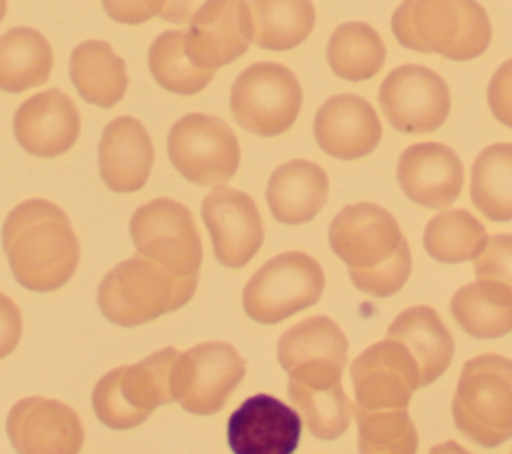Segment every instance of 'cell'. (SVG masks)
Returning a JSON list of instances; mask_svg holds the SVG:
<instances>
[{"label": "cell", "mask_w": 512, "mask_h": 454, "mask_svg": "<svg viewBox=\"0 0 512 454\" xmlns=\"http://www.w3.org/2000/svg\"><path fill=\"white\" fill-rule=\"evenodd\" d=\"M252 42L266 50H290L302 44L316 20L310 0H246Z\"/></svg>", "instance_id": "83f0119b"}, {"label": "cell", "mask_w": 512, "mask_h": 454, "mask_svg": "<svg viewBox=\"0 0 512 454\" xmlns=\"http://www.w3.org/2000/svg\"><path fill=\"white\" fill-rule=\"evenodd\" d=\"M474 272L478 280H492L512 290V234L488 236L474 256Z\"/></svg>", "instance_id": "e575fe53"}, {"label": "cell", "mask_w": 512, "mask_h": 454, "mask_svg": "<svg viewBox=\"0 0 512 454\" xmlns=\"http://www.w3.org/2000/svg\"><path fill=\"white\" fill-rule=\"evenodd\" d=\"M324 290V272L306 252H282L264 262L242 292L244 312L260 324H276L312 304Z\"/></svg>", "instance_id": "52a82bcc"}, {"label": "cell", "mask_w": 512, "mask_h": 454, "mask_svg": "<svg viewBox=\"0 0 512 454\" xmlns=\"http://www.w3.org/2000/svg\"><path fill=\"white\" fill-rule=\"evenodd\" d=\"M148 68L152 78L164 90L182 96H192L204 90L214 76V70L200 68L188 58L182 30H166L152 42L148 50Z\"/></svg>", "instance_id": "d6a6232c"}, {"label": "cell", "mask_w": 512, "mask_h": 454, "mask_svg": "<svg viewBox=\"0 0 512 454\" xmlns=\"http://www.w3.org/2000/svg\"><path fill=\"white\" fill-rule=\"evenodd\" d=\"M164 0H102L106 14L120 24H142L160 14Z\"/></svg>", "instance_id": "8d00e7d4"}, {"label": "cell", "mask_w": 512, "mask_h": 454, "mask_svg": "<svg viewBox=\"0 0 512 454\" xmlns=\"http://www.w3.org/2000/svg\"><path fill=\"white\" fill-rule=\"evenodd\" d=\"M326 58L336 76L360 82L372 78L382 68L386 48L380 34L370 24L344 22L332 32Z\"/></svg>", "instance_id": "f546056e"}, {"label": "cell", "mask_w": 512, "mask_h": 454, "mask_svg": "<svg viewBox=\"0 0 512 454\" xmlns=\"http://www.w3.org/2000/svg\"><path fill=\"white\" fill-rule=\"evenodd\" d=\"M358 450L364 454H412L418 448L416 428L406 408L354 406Z\"/></svg>", "instance_id": "836d02e7"}, {"label": "cell", "mask_w": 512, "mask_h": 454, "mask_svg": "<svg viewBox=\"0 0 512 454\" xmlns=\"http://www.w3.org/2000/svg\"><path fill=\"white\" fill-rule=\"evenodd\" d=\"M390 26L404 48L458 62L480 56L492 38L488 14L476 0H404Z\"/></svg>", "instance_id": "3957f363"}, {"label": "cell", "mask_w": 512, "mask_h": 454, "mask_svg": "<svg viewBox=\"0 0 512 454\" xmlns=\"http://www.w3.org/2000/svg\"><path fill=\"white\" fill-rule=\"evenodd\" d=\"M130 236L138 254L154 260L176 276L198 274L202 242L192 212L172 200L154 198L134 210Z\"/></svg>", "instance_id": "30bf717a"}, {"label": "cell", "mask_w": 512, "mask_h": 454, "mask_svg": "<svg viewBox=\"0 0 512 454\" xmlns=\"http://www.w3.org/2000/svg\"><path fill=\"white\" fill-rule=\"evenodd\" d=\"M4 14H6V0H0V22H2Z\"/></svg>", "instance_id": "ab89813d"}, {"label": "cell", "mask_w": 512, "mask_h": 454, "mask_svg": "<svg viewBox=\"0 0 512 454\" xmlns=\"http://www.w3.org/2000/svg\"><path fill=\"white\" fill-rule=\"evenodd\" d=\"M378 102L392 128L408 134H428L448 118L450 90L430 68L406 64L384 78Z\"/></svg>", "instance_id": "7c38bea8"}, {"label": "cell", "mask_w": 512, "mask_h": 454, "mask_svg": "<svg viewBox=\"0 0 512 454\" xmlns=\"http://www.w3.org/2000/svg\"><path fill=\"white\" fill-rule=\"evenodd\" d=\"M2 248L18 284L52 292L76 272L80 242L66 212L44 198L16 204L2 226Z\"/></svg>", "instance_id": "7a4b0ae2"}, {"label": "cell", "mask_w": 512, "mask_h": 454, "mask_svg": "<svg viewBox=\"0 0 512 454\" xmlns=\"http://www.w3.org/2000/svg\"><path fill=\"white\" fill-rule=\"evenodd\" d=\"M350 378L356 406L362 408H406L422 386L412 354L388 336L354 358Z\"/></svg>", "instance_id": "4fadbf2b"}, {"label": "cell", "mask_w": 512, "mask_h": 454, "mask_svg": "<svg viewBox=\"0 0 512 454\" xmlns=\"http://www.w3.org/2000/svg\"><path fill=\"white\" fill-rule=\"evenodd\" d=\"M328 240L360 292L388 298L406 284L412 254L396 218L386 208L372 202L344 206L330 224Z\"/></svg>", "instance_id": "6da1fadb"}, {"label": "cell", "mask_w": 512, "mask_h": 454, "mask_svg": "<svg viewBox=\"0 0 512 454\" xmlns=\"http://www.w3.org/2000/svg\"><path fill=\"white\" fill-rule=\"evenodd\" d=\"M486 230L468 210H446L432 216L424 228V250L438 262L472 260L486 242Z\"/></svg>", "instance_id": "1f68e13d"}, {"label": "cell", "mask_w": 512, "mask_h": 454, "mask_svg": "<svg viewBox=\"0 0 512 454\" xmlns=\"http://www.w3.org/2000/svg\"><path fill=\"white\" fill-rule=\"evenodd\" d=\"M388 338L398 340L416 360L420 384L428 386L446 372L454 356V340L430 306H410L388 326Z\"/></svg>", "instance_id": "cb8c5ba5"}, {"label": "cell", "mask_w": 512, "mask_h": 454, "mask_svg": "<svg viewBox=\"0 0 512 454\" xmlns=\"http://www.w3.org/2000/svg\"><path fill=\"white\" fill-rule=\"evenodd\" d=\"M470 200L492 222L512 220V144H490L476 156Z\"/></svg>", "instance_id": "f1b7e54d"}, {"label": "cell", "mask_w": 512, "mask_h": 454, "mask_svg": "<svg viewBox=\"0 0 512 454\" xmlns=\"http://www.w3.org/2000/svg\"><path fill=\"white\" fill-rule=\"evenodd\" d=\"M486 98L494 118L512 128V58L492 74Z\"/></svg>", "instance_id": "d590c367"}, {"label": "cell", "mask_w": 512, "mask_h": 454, "mask_svg": "<svg viewBox=\"0 0 512 454\" xmlns=\"http://www.w3.org/2000/svg\"><path fill=\"white\" fill-rule=\"evenodd\" d=\"M458 326L474 338H500L512 332V290L492 280L466 284L450 300Z\"/></svg>", "instance_id": "484cf974"}, {"label": "cell", "mask_w": 512, "mask_h": 454, "mask_svg": "<svg viewBox=\"0 0 512 454\" xmlns=\"http://www.w3.org/2000/svg\"><path fill=\"white\" fill-rule=\"evenodd\" d=\"M328 176L308 160L280 164L266 188V202L272 216L282 224L310 222L326 204Z\"/></svg>", "instance_id": "603a6c76"}, {"label": "cell", "mask_w": 512, "mask_h": 454, "mask_svg": "<svg viewBox=\"0 0 512 454\" xmlns=\"http://www.w3.org/2000/svg\"><path fill=\"white\" fill-rule=\"evenodd\" d=\"M300 434V414L270 394L246 398L230 414L226 428L234 454H292Z\"/></svg>", "instance_id": "e0dca14e"}, {"label": "cell", "mask_w": 512, "mask_h": 454, "mask_svg": "<svg viewBox=\"0 0 512 454\" xmlns=\"http://www.w3.org/2000/svg\"><path fill=\"white\" fill-rule=\"evenodd\" d=\"M168 158L188 182L220 186L236 174L240 146L222 118L186 114L168 132Z\"/></svg>", "instance_id": "9c48e42d"}, {"label": "cell", "mask_w": 512, "mask_h": 454, "mask_svg": "<svg viewBox=\"0 0 512 454\" xmlns=\"http://www.w3.org/2000/svg\"><path fill=\"white\" fill-rule=\"evenodd\" d=\"M278 362L294 378H342L348 340L328 316H312L278 338Z\"/></svg>", "instance_id": "d6986e66"}, {"label": "cell", "mask_w": 512, "mask_h": 454, "mask_svg": "<svg viewBox=\"0 0 512 454\" xmlns=\"http://www.w3.org/2000/svg\"><path fill=\"white\" fill-rule=\"evenodd\" d=\"M198 274L176 276L136 254L116 264L98 286V308L116 326H140L174 312L194 296Z\"/></svg>", "instance_id": "277c9868"}, {"label": "cell", "mask_w": 512, "mask_h": 454, "mask_svg": "<svg viewBox=\"0 0 512 454\" xmlns=\"http://www.w3.org/2000/svg\"><path fill=\"white\" fill-rule=\"evenodd\" d=\"M22 336V314L16 302L0 292V358H6L18 346Z\"/></svg>", "instance_id": "74e56055"}, {"label": "cell", "mask_w": 512, "mask_h": 454, "mask_svg": "<svg viewBox=\"0 0 512 454\" xmlns=\"http://www.w3.org/2000/svg\"><path fill=\"white\" fill-rule=\"evenodd\" d=\"M70 80L78 94L98 108H112L128 88L126 64L104 40H86L72 50Z\"/></svg>", "instance_id": "d4e9b609"}, {"label": "cell", "mask_w": 512, "mask_h": 454, "mask_svg": "<svg viewBox=\"0 0 512 454\" xmlns=\"http://www.w3.org/2000/svg\"><path fill=\"white\" fill-rule=\"evenodd\" d=\"M302 108V88L294 72L276 62L244 68L230 90L234 120L258 136H278L292 128Z\"/></svg>", "instance_id": "ba28073f"}, {"label": "cell", "mask_w": 512, "mask_h": 454, "mask_svg": "<svg viewBox=\"0 0 512 454\" xmlns=\"http://www.w3.org/2000/svg\"><path fill=\"white\" fill-rule=\"evenodd\" d=\"M178 350L166 346L148 358L106 372L92 390L98 420L112 430L142 424L156 406L174 402V366Z\"/></svg>", "instance_id": "8992f818"}, {"label": "cell", "mask_w": 512, "mask_h": 454, "mask_svg": "<svg viewBox=\"0 0 512 454\" xmlns=\"http://www.w3.org/2000/svg\"><path fill=\"white\" fill-rule=\"evenodd\" d=\"M48 40L34 28L18 26L0 36V90L24 92L40 86L52 72Z\"/></svg>", "instance_id": "4316f807"}, {"label": "cell", "mask_w": 512, "mask_h": 454, "mask_svg": "<svg viewBox=\"0 0 512 454\" xmlns=\"http://www.w3.org/2000/svg\"><path fill=\"white\" fill-rule=\"evenodd\" d=\"M6 432L20 454H76L84 444L78 414L68 404L42 396L18 400L8 412Z\"/></svg>", "instance_id": "9a60e30c"}, {"label": "cell", "mask_w": 512, "mask_h": 454, "mask_svg": "<svg viewBox=\"0 0 512 454\" xmlns=\"http://www.w3.org/2000/svg\"><path fill=\"white\" fill-rule=\"evenodd\" d=\"M214 256L226 268L246 266L264 242V226L254 200L234 188L218 186L202 200Z\"/></svg>", "instance_id": "5bb4252c"}, {"label": "cell", "mask_w": 512, "mask_h": 454, "mask_svg": "<svg viewBox=\"0 0 512 454\" xmlns=\"http://www.w3.org/2000/svg\"><path fill=\"white\" fill-rule=\"evenodd\" d=\"M206 0H164L160 18L172 24H186Z\"/></svg>", "instance_id": "f35d334b"}, {"label": "cell", "mask_w": 512, "mask_h": 454, "mask_svg": "<svg viewBox=\"0 0 512 454\" xmlns=\"http://www.w3.org/2000/svg\"><path fill=\"white\" fill-rule=\"evenodd\" d=\"M246 374V364L228 342H202L180 352L174 366V398L192 414H216Z\"/></svg>", "instance_id": "8fae6325"}, {"label": "cell", "mask_w": 512, "mask_h": 454, "mask_svg": "<svg viewBox=\"0 0 512 454\" xmlns=\"http://www.w3.org/2000/svg\"><path fill=\"white\" fill-rule=\"evenodd\" d=\"M452 418L466 438L484 448L512 438V360L500 354L468 360L452 398Z\"/></svg>", "instance_id": "5b68a950"}, {"label": "cell", "mask_w": 512, "mask_h": 454, "mask_svg": "<svg viewBox=\"0 0 512 454\" xmlns=\"http://www.w3.org/2000/svg\"><path fill=\"white\" fill-rule=\"evenodd\" d=\"M14 136L22 150L40 158L68 152L80 136V112L58 88L24 100L14 114Z\"/></svg>", "instance_id": "ac0fdd59"}, {"label": "cell", "mask_w": 512, "mask_h": 454, "mask_svg": "<svg viewBox=\"0 0 512 454\" xmlns=\"http://www.w3.org/2000/svg\"><path fill=\"white\" fill-rule=\"evenodd\" d=\"M396 178L402 192L426 208L450 206L462 190L464 168L450 146L420 142L408 146L398 160Z\"/></svg>", "instance_id": "ffe728a7"}, {"label": "cell", "mask_w": 512, "mask_h": 454, "mask_svg": "<svg viewBox=\"0 0 512 454\" xmlns=\"http://www.w3.org/2000/svg\"><path fill=\"white\" fill-rule=\"evenodd\" d=\"M288 396L316 438L334 440L348 430L354 406L348 400L342 382L318 386L290 378Z\"/></svg>", "instance_id": "4dcf8cb0"}, {"label": "cell", "mask_w": 512, "mask_h": 454, "mask_svg": "<svg viewBox=\"0 0 512 454\" xmlns=\"http://www.w3.org/2000/svg\"><path fill=\"white\" fill-rule=\"evenodd\" d=\"M314 138L328 156L356 160L378 146L382 124L368 100L356 94H338L318 108Z\"/></svg>", "instance_id": "44dd1931"}, {"label": "cell", "mask_w": 512, "mask_h": 454, "mask_svg": "<svg viewBox=\"0 0 512 454\" xmlns=\"http://www.w3.org/2000/svg\"><path fill=\"white\" fill-rule=\"evenodd\" d=\"M188 24L190 28L184 32L186 54L206 70L234 62L252 42L246 0H206Z\"/></svg>", "instance_id": "2e32d148"}, {"label": "cell", "mask_w": 512, "mask_h": 454, "mask_svg": "<svg viewBox=\"0 0 512 454\" xmlns=\"http://www.w3.org/2000/svg\"><path fill=\"white\" fill-rule=\"evenodd\" d=\"M152 164V138L136 118L118 116L106 124L98 144V170L110 190L134 192L144 188Z\"/></svg>", "instance_id": "7402d4cb"}]
</instances>
